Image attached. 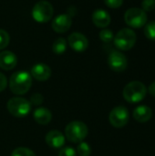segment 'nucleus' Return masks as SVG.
Segmentation results:
<instances>
[{"instance_id":"23","label":"nucleus","mask_w":155,"mask_h":156,"mask_svg":"<svg viewBox=\"0 0 155 156\" xmlns=\"http://www.w3.org/2000/svg\"><path fill=\"white\" fill-rule=\"evenodd\" d=\"M9 41H10L9 34L5 30L0 28V50L5 48L8 46Z\"/></svg>"},{"instance_id":"20","label":"nucleus","mask_w":155,"mask_h":156,"mask_svg":"<svg viewBox=\"0 0 155 156\" xmlns=\"http://www.w3.org/2000/svg\"><path fill=\"white\" fill-rule=\"evenodd\" d=\"M77 153L79 156H90L91 154L90 146L87 143L81 142L79 144L77 147Z\"/></svg>"},{"instance_id":"27","label":"nucleus","mask_w":155,"mask_h":156,"mask_svg":"<svg viewBox=\"0 0 155 156\" xmlns=\"http://www.w3.org/2000/svg\"><path fill=\"white\" fill-rule=\"evenodd\" d=\"M105 5L110 8H119L123 4V0H103Z\"/></svg>"},{"instance_id":"17","label":"nucleus","mask_w":155,"mask_h":156,"mask_svg":"<svg viewBox=\"0 0 155 156\" xmlns=\"http://www.w3.org/2000/svg\"><path fill=\"white\" fill-rule=\"evenodd\" d=\"M33 117H34V120L36 121V122H37L38 124L46 125L51 122L52 113L48 109L40 107V108H37L35 110V112L33 113Z\"/></svg>"},{"instance_id":"8","label":"nucleus","mask_w":155,"mask_h":156,"mask_svg":"<svg viewBox=\"0 0 155 156\" xmlns=\"http://www.w3.org/2000/svg\"><path fill=\"white\" fill-rule=\"evenodd\" d=\"M130 119L129 111L124 106H117L111 110L109 115V121L111 124L115 128L124 127Z\"/></svg>"},{"instance_id":"2","label":"nucleus","mask_w":155,"mask_h":156,"mask_svg":"<svg viewBox=\"0 0 155 156\" xmlns=\"http://www.w3.org/2000/svg\"><path fill=\"white\" fill-rule=\"evenodd\" d=\"M147 93L145 85L138 80L131 81L123 89V98L130 103H137L143 101Z\"/></svg>"},{"instance_id":"11","label":"nucleus","mask_w":155,"mask_h":156,"mask_svg":"<svg viewBox=\"0 0 155 156\" xmlns=\"http://www.w3.org/2000/svg\"><path fill=\"white\" fill-rule=\"evenodd\" d=\"M72 25V18L68 14H61L56 16L51 24L52 29L57 33H65L67 32Z\"/></svg>"},{"instance_id":"9","label":"nucleus","mask_w":155,"mask_h":156,"mask_svg":"<svg viewBox=\"0 0 155 156\" xmlns=\"http://www.w3.org/2000/svg\"><path fill=\"white\" fill-rule=\"evenodd\" d=\"M108 64L110 68L115 72H122L127 69L128 60L126 56L120 51H112L108 58Z\"/></svg>"},{"instance_id":"15","label":"nucleus","mask_w":155,"mask_h":156,"mask_svg":"<svg viewBox=\"0 0 155 156\" xmlns=\"http://www.w3.org/2000/svg\"><path fill=\"white\" fill-rule=\"evenodd\" d=\"M110 14L103 9H97L92 14L93 24L100 28H106L111 23Z\"/></svg>"},{"instance_id":"7","label":"nucleus","mask_w":155,"mask_h":156,"mask_svg":"<svg viewBox=\"0 0 155 156\" xmlns=\"http://www.w3.org/2000/svg\"><path fill=\"white\" fill-rule=\"evenodd\" d=\"M147 15L142 9L138 7L129 8L124 15L125 23L132 28H141L147 23Z\"/></svg>"},{"instance_id":"16","label":"nucleus","mask_w":155,"mask_h":156,"mask_svg":"<svg viewBox=\"0 0 155 156\" xmlns=\"http://www.w3.org/2000/svg\"><path fill=\"white\" fill-rule=\"evenodd\" d=\"M153 117V111L146 105H140L133 111V118L139 122H147Z\"/></svg>"},{"instance_id":"25","label":"nucleus","mask_w":155,"mask_h":156,"mask_svg":"<svg viewBox=\"0 0 155 156\" xmlns=\"http://www.w3.org/2000/svg\"><path fill=\"white\" fill-rule=\"evenodd\" d=\"M77 153L75 151L74 148L70 147V146H66V147H62L58 153V156H76Z\"/></svg>"},{"instance_id":"10","label":"nucleus","mask_w":155,"mask_h":156,"mask_svg":"<svg viewBox=\"0 0 155 156\" xmlns=\"http://www.w3.org/2000/svg\"><path fill=\"white\" fill-rule=\"evenodd\" d=\"M68 43L76 52H84L89 47V40L85 35L79 32H74L69 36Z\"/></svg>"},{"instance_id":"14","label":"nucleus","mask_w":155,"mask_h":156,"mask_svg":"<svg viewBox=\"0 0 155 156\" xmlns=\"http://www.w3.org/2000/svg\"><path fill=\"white\" fill-rule=\"evenodd\" d=\"M17 63L16 56L8 50L2 51L0 53V68L4 70L13 69Z\"/></svg>"},{"instance_id":"1","label":"nucleus","mask_w":155,"mask_h":156,"mask_svg":"<svg viewBox=\"0 0 155 156\" xmlns=\"http://www.w3.org/2000/svg\"><path fill=\"white\" fill-rule=\"evenodd\" d=\"M32 85V77L27 71H16L9 80V88L14 94L23 95L26 93Z\"/></svg>"},{"instance_id":"26","label":"nucleus","mask_w":155,"mask_h":156,"mask_svg":"<svg viewBox=\"0 0 155 156\" xmlns=\"http://www.w3.org/2000/svg\"><path fill=\"white\" fill-rule=\"evenodd\" d=\"M43 101H44L43 100V96L40 93H34V94H32L29 102L31 103V105L38 106V105H41L42 104Z\"/></svg>"},{"instance_id":"4","label":"nucleus","mask_w":155,"mask_h":156,"mask_svg":"<svg viewBox=\"0 0 155 156\" xmlns=\"http://www.w3.org/2000/svg\"><path fill=\"white\" fill-rule=\"evenodd\" d=\"M114 45L120 50L127 51L132 48L136 43L137 37L135 32L131 28L121 29L113 38Z\"/></svg>"},{"instance_id":"6","label":"nucleus","mask_w":155,"mask_h":156,"mask_svg":"<svg viewBox=\"0 0 155 156\" xmlns=\"http://www.w3.org/2000/svg\"><path fill=\"white\" fill-rule=\"evenodd\" d=\"M53 14L54 9L52 5L46 0L38 1L32 9V16L34 20L38 23L48 22L52 18Z\"/></svg>"},{"instance_id":"3","label":"nucleus","mask_w":155,"mask_h":156,"mask_svg":"<svg viewBox=\"0 0 155 156\" xmlns=\"http://www.w3.org/2000/svg\"><path fill=\"white\" fill-rule=\"evenodd\" d=\"M89 133L87 125L79 121L69 122L65 128V137L71 143L79 144L83 142Z\"/></svg>"},{"instance_id":"13","label":"nucleus","mask_w":155,"mask_h":156,"mask_svg":"<svg viewBox=\"0 0 155 156\" xmlns=\"http://www.w3.org/2000/svg\"><path fill=\"white\" fill-rule=\"evenodd\" d=\"M30 75L38 81L48 80L51 76V69L44 63H37L34 65L30 70Z\"/></svg>"},{"instance_id":"22","label":"nucleus","mask_w":155,"mask_h":156,"mask_svg":"<svg viewBox=\"0 0 155 156\" xmlns=\"http://www.w3.org/2000/svg\"><path fill=\"white\" fill-rule=\"evenodd\" d=\"M100 38L101 41H103L105 43H110L113 40L114 35L111 30H110L108 28H103L100 32Z\"/></svg>"},{"instance_id":"12","label":"nucleus","mask_w":155,"mask_h":156,"mask_svg":"<svg viewBox=\"0 0 155 156\" xmlns=\"http://www.w3.org/2000/svg\"><path fill=\"white\" fill-rule=\"evenodd\" d=\"M45 140L49 147L53 149H61L65 144L66 137L61 132L53 130L47 133Z\"/></svg>"},{"instance_id":"18","label":"nucleus","mask_w":155,"mask_h":156,"mask_svg":"<svg viewBox=\"0 0 155 156\" xmlns=\"http://www.w3.org/2000/svg\"><path fill=\"white\" fill-rule=\"evenodd\" d=\"M67 49V40L63 37L57 38L52 44V50L57 55L63 54Z\"/></svg>"},{"instance_id":"21","label":"nucleus","mask_w":155,"mask_h":156,"mask_svg":"<svg viewBox=\"0 0 155 156\" xmlns=\"http://www.w3.org/2000/svg\"><path fill=\"white\" fill-rule=\"evenodd\" d=\"M11 156H36V154L32 150L26 147H18L12 152Z\"/></svg>"},{"instance_id":"29","label":"nucleus","mask_w":155,"mask_h":156,"mask_svg":"<svg viewBox=\"0 0 155 156\" xmlns=\"http://www.w3.org/2000/svg\"><path fill=\"white\" fill-rule=\"evenodd\" d=\"M148 92H149L153 97H154L155 98V81L154 82H153V83L149 86V88H148Z\"/></svg>"},{"instance_id":"5","label":"nucleus","mask_w":155,"mask_h":156,"mask_svg":"<svg viewBox=\"0 0 155 156\" xmlns=\"http://www.w3.org/2000/svg\"><path fill=\"white\" fill-rule=\"evenodd\" d=\"M6 108L10 114L16 118L26 117L31 111V103L22 97L11 98L6 104Z\"/></svg>"},{"instance_id":"28","label":"nucleus","mask_w":155,"mask_h":156,"mask_svg":"<svg viewBox=\"0 0 155 156\" xmlns=\"http://www.w3.org/2000/svg\"><path fill=\"white\" fill-rule=\"evenodd\" d=\"M7 86V80H6V77L0 72V92L3 91Z\"/></svg>"},{"instance_id":"19","label":"nucleus","mask_w":155,"mask_h":156,"mask_svg":"<svg viewBox=\"0 0 155 156\" xmlns=\"http://www.w3.org/2000/svg\"><path fill=\"white\" fill-rule=\"evenodd\" d=\"M144 35L150 40H155V21H151L144 27Z\"/></svg>"},{"instance_id":"24","label":"nucleus","mask_w":155,"mask_h":156,"mask_svg":"<svg viewBox=\"0 0 155 156\" xmlns=\"http://www.w3.org/2000/svg\"><path fill=\"white\" fill-rule=\"evenodd\" d=\"M155 8V0H143L142 9L144 12H151Z\"/></svg>"}]
</instances>
